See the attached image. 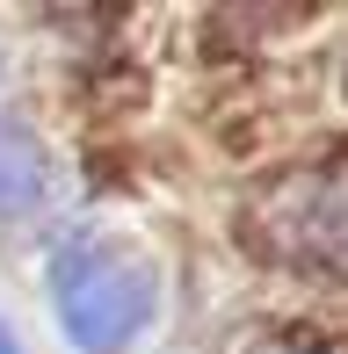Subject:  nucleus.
Wrapping results in <instances>:
<instances>
[{
	"label": "nucleus",
	"mask_w": 348,
	"mask_h": 354,
	"mask_svg": "<svg viewBox=\"0 0 348 354\" xmlns=\"http://www.w3.org/2000/svg\"><path fill=\"white\" fill-rule=\"evenodd\" d=\"M58 282V318L87 354H116L123 340H138L153 318V275L146 261L102 246V239H73L51 268Z\"/></svg>",
	"instance_id": "obj_1"
},
{
	"label": "nucleus",
	"mask_w": 348,
	"mask_h": 354,
	"mask_svg": "<svg viewBox=\"0 0 348 354\" xmlns=\"http://www.w3.org/2000/svg\"><path fill=\"white\" fill-rule=\"evenodd\" d=\"M305 261H327L334 275H348V174L305 188V239H297Z\"/></svg>",
	"instance_id": "obj_2"
},
{
	"label": "nucleus",
	"mask_w": 348,
	"mask_h": 354,
	"mask_svg": "<svg viewBox=\"0 0 348 354\" xmlns=\"http://www.w3.org/2000/svg\"><path fill=\"white\" fill-rule=\"evenodd\" d=\"M44 196V145L22 131V123L0 116V217L29 210Z\"/></svg>",
	"instance_id": "obj_3"
},
{
	"label": "nucleus",
	"mask_w": 348,
	"mask_h": 354,
	"mask_svg": "<svg viewBox=\"0 0 348 354\" xmlns=\"http://www.w3.org/2000/svg\"><path fill=\"white\" fill-rule=\"evenodd\" d=\"M247 354H348L341 340H297V333H290V340H261V347H247Z\"/></svg>",
	"instance_id": "obj_4"
},
{
	"label": "nucleus",
	"mask_w": 348,
	"mask_h": 354,
	"mask_svg": "<svg viewBox=\"0 0 348 354\" xmlns=\"http://www.w3.org/2000/svg\"><path fill=\"white\" fill-rule=\"evenodd\" d=\"M0 354H22V340H15V333H8V326H0Z\"/></svg>",
	"instance_id": "obj_5"
}]
</instances>
